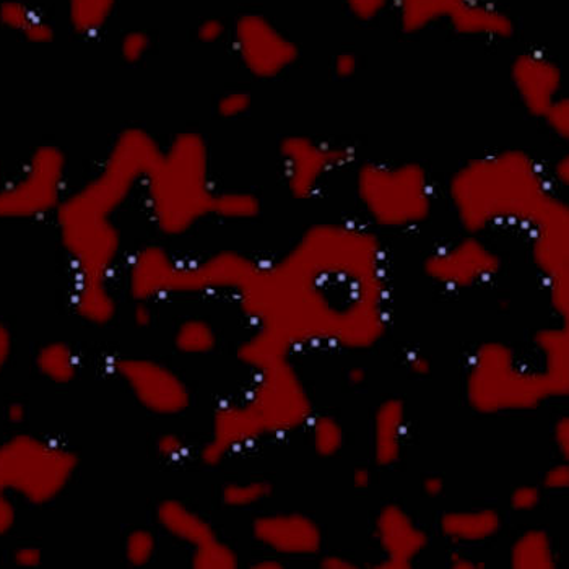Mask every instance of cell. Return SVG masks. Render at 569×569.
Returning <instances> with one entry per match:
<instances>
[{"label":"cell","mask_w":569,"mask_h":569,"mask_svg":"<svg viewBox=\"0 0 569 569\" xmlns=\"http://www.w3.org/2000/svg\"><path fill=\"white\" fill-rule=\"evenodd\" d=\"M512 77L514 88L527 112L567 139L568 98L560 96L561 71L558 65L544 54H519L514 59Z\"/></svg>","instance_id":"cell-1"},{"label":"cell","mask_w":569,"mask_h":569,"mask_svg":"<svg viewBox=\"0 0 569 569\" xmlns=\"http://www.w3.org/2000/svg\"><path fill=\"white\" fill-rule=\"evenodd\" d=\"M358 185L363 199L376 210H392L426 206L428 185L426 172L420 165H384L365 164L358 171Z\"/></svg>","instance_id":"cell-2"},{"label":"cell","mask_w":569,"mask_h":569,"mask_svg":"<svg viewBox=\"0 0 569 569\" xmlns=\"http://www.w3.org/2000/svg\"><path fill=\"white\" fill-rule=\"evenodd\" d=\"M234 40L244 64L257 77H274L298 57V48L261 15L241 17Z\"/></svg>","instance_id":"cell-3"},{"label":"cell","mask_w":569,"mask_h":569,"mask_svg":"<svg viewBox=\"0 0 569 569\" xmlns=\"http://www.w3.org/2000/svg\"><path fill=\"white\" fill-rule=\"evenodd\" d=\"M281 155L289 185L298 194H305L316 188L324 175L354 160V148L289 137L282 144Z\"/></svg>","instance_id":"cell-4"},{"label":"cell","mask_w":569,"mask_h":569,"mask_svg":"<svg viewBox=\"0 0 569 569\" xmlns=\"http://www.w3.org/2000/svg\"><path fill=\"white\" fill-rule=\"evenodd\" d=\"M64 161L56 148L34 151L19 181L0 192V209L34 210L50 206L57 194Z\"/></svg>","instance_id":"cell-5"},{"label":"cell","mask_w":569,"mask_h":569,"mask_svg":"<svg viewBox=\"0 0 569 569\" xmlns=\"http://www.w3.org/2000/svg\"><path fill=\"white\" fill-rule=\"evenodd\" d=\"M451 25L457 33L474 36L508 38L514 31L506 13L481 0H467L451 20Z\"/></svg>","instance_id":"cell-6"},{"label":"cell","mask_w":569,"mask_h":569,"mask_svg":"<svg viewBox=\"0 0 569 569\" xmlns=\"http://www.w3.org/2000/svg\"><path fill=\"white\" fill-rule=\"evenodd\" d=\"M467 0H400V22L405 31H420L441 19L453 20Z\"/></svg>","instance_id":"cell-7"},{"label":"cell","mask_w":569,"mask_h":569,"mask_svg":"<svg viewBox=\"0 0 569 569\" xmlns=\"http://www.w3.org/2000/svg\"><path fill=\"white\" fill-rule=\"evenodd\" d=\"M114 0H71V23L78 33L92 34L102 30L112 15Z\"/></svg>","instance_id":"cell-8"},{"label":"cell","mask_w":569,"mask_h":569,"mask_svg":"<svg viewBox=\"0 0 569 569\" xmlns=\"http://www.w3.org/2000/svg\"><path fill=\"white\" fill-rule=\"evenodd\" d=\"M40 17L34 15L33 10L25 3L17 2V0H7L0 6V22L9 29L20 31L29 38L31 30L34 29Z\"/></svg>","instance_id":"cell-9"},{"label":"cell","mask_w":569,"mask_h":569,"mask_svg":"<svg viewBox=\"0 0 569 569\" xmlns=\"http://www.w3.org/2000/svg\"><path fill=\"white\" fill-rule=\"evenodd\" d=\"M148 46H150V40H148L147 34L143 31H133V33L124 36L123 56L127 61H139L147 53Z\"/></svg>","instance_id":"cell-10"},{"label":"cell","mask_w":569,"mask_h":569,"mask_svg":"<svg viewBox=\"0 0 569 569\" xmlns=\"http://www.w3.org/2000/svg\"><path fill=\"white\" fill-rule=\"evenodd\" d=\"M351 12L361 20H371L382 12L389 3H399L400 0H347Z\"/></svg>","instance_id":"cell-11"},{"label":"cell","mask_w":569,"mask_h":569,"mask_svg":"<svg viewBox=\"0 0 569 569\" xmlns=\"http://www.w3.org/2000/svg\"><path fill=\"white\" fill-rule=\"evenodd\" d=\"M251 105V96L247 93H230L220 99L219 112L222 116H238L246 112Z\"/></svg>","instance_id":"cell-12"},{"label":"cell","mask_w":569,"mask_h":569,"mask_svg":"<svg viewBox=\"0 0 569 569\" xmlns=\"http://www.w3.org/2000/svg\"><path fill=\"white\" fill-rule=\"evenodd\" d=\"M199 38L207 43L219 40L223 33H225V27L220 20H206L202 25L199 27Z\"/></svg>","instance_id":"cell-13"},{"label":"cell","mask_w":569,"mask_h":569,"mask_svg":"<svg viewBox=\"0 0 569 569\" xmlns=\"http://www.w3.org/2000/svg\"><path fill=\"white\" fill-rule=\"evenodd\" d=\"M358 59L355 54L344 53L336 59V74L339 77H351L357 72Z\"/></svg>","instance_id":"cell-14"}]
</instances>
